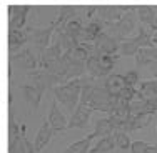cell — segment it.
<instances>
[{
    "label": "cell",
    "mask_w": 157,
    "mask_h": 153,
    "mask_svg": "<svg viewBox=\"0 0 157 153\" xmlns=\"http://www.w3.org/2000/svg\"><path fill=\"white\" fill-rule=\"evenodd\" d=\"M82 85H84V78H74L65 83H59L52 88L54 97L67 111L74 113L75 108L80 103V93H82Z\"/></svg>",
    "instance_id": "1"
},
{
    "label": "cell",
    "mask_w": 157,
    "mask_h": 153,
    "mask_svg": "<svg viewBox=\"0 0 157 153\" xmlns=\"http://www.w3.org/2000/svg\"><path fill=\"white\" fill-rule=\"evenodd\" d=\"M137 22H139V17H137L136 9H134V10H130V12H127L119 22H115V24H112V25H107L105 32L114 37L115 40L122 42V40L130 38L132 33L139 28L137 27Z\"/></svg>",
    "instance_id": "2"
},
{
    "label": "cell",
    "mask_w": 157,
    "mask_h": 153,
    "mask_svg": "<svg viewBox=\"0 0 157 153\" xmlns=\"http://www.w3.org/2000/svg\"><path fill=\"white\" fill-rule=\"evenodd\" d=\"M119 102V97L117 95H112V93L107 90L105 87H100V85H94L92 88V93L89 97V102L87 105H90L94 108V111H105V113H110L115 107H117Z\"/></svg>",
    "instance_id": "3"
},
{
    "label": "cell",
    "mask_w": 157,
    "mask_h": 153,
    "mask_svg": "<svg viewBox=\"0 0 157 153\" xmlns=\"http://www.w3.org/2000/svg\"><path fill=\"white\" fill-rule=\"evenodd\" d=\"M136 7H112V5H104V7H95L97 18L102 20L105 25H112L115 22H119L122 17L125 15V12H130Z\"/></svg>",
    "instance_id": "4"
},
{
    "label": "cell",
    "mask_w": 157,
    "mask_h": 153,
    "mask_svg": "<svg viewBox=\"0 0 157 153\" xmlns=\"http://www.w3.org/2000/svg\"><path fill=\"white\" fill-rule=\"evenodd\" d=\"M94 113V108L87 103H78V107L75 108V111L72 113L69 120V128H87L90 117Z\"/></svg>",
    "instance_id": "5"
},
{
    "label": "cell",
    "mask_w": 157,
    "mask_h": 153,
    "mask_svg": "<svg viewBox=\"0 0 157 153\" xmlns=\"http://www.w3.org/2000/svg\"><path fill=\"white\" fill-rule=\"evenodd\" d=\"M119 40H115L112 35H109L105 30L100 33L99 37L95 38V42L92 43L94 45V53H110V55H115L119 53Z\"/></svg>",
    "instance_id": "6"
},
{
    "label": "cell",
    "mask_w": 157,
    "mask_h": 153,
    "mask_svg": "<svg viewBox=\"0 0 157 153\" xmlns=\"http://www.w3.org/2000/svg\"><path fill=\"white\" fill-rule=\"evenodd\" d=\"M29 5H10L9 7V30H22L27 22Z\"/></svg>",
    "instance_id": "7"
},
{
    "label": "cell",
    "mask_w": 157,
    "mask_h": 153,
    "mask_svg": "<svg viewBox=\"0 0 157 153\" xmlns=\"http://www.w3.org/2000/svg\"><path fill=\"white\" fill-rule=\"evenodd\" d=\"M47 120H48V123H50V126L54 128V132H65V130L69 128V120L65 118L63 111L60 110V108H59L57 100L52 103Z\"/></svg>",
    "instance_id": "8"
},
{
    "label": "cell",
    "mask_w": 157,
    "mask_h": 153,
    "mask_svg": "<svg viewBox=\"0 0 157 153\" xmlns=\"http://www.w3.org/2000/svg\"><path fill=\"white\" fill-rule=\"evenodd\" d=\"M52 33H55L54 24H50L47 28H30V37L35 45H39L40 48H47L52 45Z\"/></svg>",
    "instance_id": "9"
},
{
    "label": "cell",
    "mask_w": 157,
    "mask_h": 153,
    "mask_svg": "<svg viewBox=\"0 0 157 153\" xmlns=\"http://www.w3.org/2000/svg\"><path fill=\"white\" fill-rule=\"evenodd\" d=\"M54 133H55V132H54V128L50 126L48 120H45V118H44L42 125H40L39 132H37V135H35V140H33V147H35L37 153L42 151L44 148L47 147L48 141H50V138H52V135H54Z\"/></svg>",
    "instance_id": "10"
},
{
    "label": "cell",
    "mask_w": 157,
    "mask_h": 153,
    "mask_svg": "<svg viewBox=\"0 0 157 153\" xmlns=\"http://www.w3.org/2000/svg\"><path fill=\"white\" fill-rule=\"evenodd\" d=\"M22 92H24V98H25V102L29 103L30 110L35 111L37 108H39L40 100H42L44 90H42V88H39L37 85L30 83V85H22Z\"/></svg>",
    "instance_id": "11"
},
{
    "label": "cell",
    "mask_w": 157,
    "mask_h": 153,
    "mask_svg": "<svg viewBox=\"0 0 157 153\" xmlns=\"http://www.w3.org/2000/svg\"><path fill=\"white\" fill-rule=\"evenodd\" d=\"M9 153H37V150L32 141H29L25 133H22L18 138L9 140Z\"/></svg>",
    "instance_id": "12"
},
{
    "label": "cell",
    "mask_w": 157,
    "mask_h": 153,
    "mask_svg": "<svg viewBox=\"0 0 157 153\" xmlns=\"http://www.w3.org/2000/svg\"><path fill=\"white\" fill-rule=\"evenodd\" d=\"M10 58H17L18 67H20V68H24V70H27V72L39 68V60H37V58L33 57L32 52L29 50V48H25V50H24V52H20L18 55L12 53V55H10Z\"/></svg>",
    "instance_id": "13"
},
{
    "label": "cell",
    "mask_w": 157,
    "mask_h": 153,
    "mask_svg": "<svg viewBox=\"0 0 157 153\" xmlns=\"http://www.w3.org/2000/svg\"><path fill=\"white\" fill-rule=\"evenodd\" d=\"M94 138H97L95 133H90V135H87L85 138H80V140L70 143L69 147L63 150V153H90V148L94 147V145H92Z\"/></svg>",
    "instance_id": "14"
},
{
    "label": "cell",
    "mask_w": 157,
    "mask_h": 153,
    "mask_svg": "<svg viewBox=\"0 0 157 153\" xmlns=\"http://www.w3.org/2000/svg\"><path fill=\"white\" fill-rule=\"evenodd\" d=\"M104 87H105L112 95H119V93L127 87L125 77L119 75V73H110V75L105 77V83H104Z\"/></svg>",
    "instance_id": "15"
},
{
    "label": "cell",
    "mask_w": 157,
    "mask_h": 153,
    "mask_svg": "<svg viewBox=\"0 0 157 153\" xmlns=\"http://www.w3.org/2000/svg\"><path fill=\"white\" fill-rule=\"evenodd\" d=\"M29 38H30V28L9 30V47H10V50L13 52V48H20Z\"/></svg>",
    "instance_id": "16"
},
{
    "label": "cell",
    "mask_w": 157,
    "mask_h": 153,
    "mask_svg": "<svg viewBox=\"0 0 157 153\" xmlns=\"http://www.w3.org/2000/svg\"><path fill=\"white\" fill-rule=\"evenodd\" d=\"M136 13H137V17H139L140 25H149V27L154 24V20L157 17V12L152 9V7H149V5L136 7Z\"/></svg>",
    "instance_id": "17"
},
{
    "label": "cell",
    "mask_w": 157,
    "mask_h": 153,
    "mask_svg": "<svg viewBox=\"0 0 157 153\" xmlns=\"http://www.w3.org/2000/svg\"><path fill=\"white\" fill-rule=\"evenodd\" d=\"M85 70H87V73H89V77H90V78L107 77L105 73H104L102 67H100V63H99V57H97L95 53H92L90 57L87 58V62H85Z\"/></svg>",
    "instance_id": "18"
},
{
    "label": "cell",
    "mask_w": 157,
    "mask_h": 153,
    "mask_svg": "<svg viewBox=\"0 0 157 153\" xmlns=\"http://www.w3.org/2000/svg\"><path fill=\"white\" fill-rule=\"evenodd\" d=\"M154 113H139V115H134V117L129 118V133L130 132H136V130H140L144 126H147L151 123Z\"/></svg>",
    "instance_id": "19"
},
{
    "label": "cell",
    "mask_w": 157,
    "mask_h": 153,
    "mask_svg": "<svg viewBox=\"0 0 157 153\" xmlns=\"http://www.w3.org/2000/svg\"><path fill=\"white\" fill-rule=\"evenodd\" d=\"M114 132H115V128H114V125H112V122H110V118H109V117H105V118H99V120L95 122V130H94V133H95V137H97V138L110 137Z\"/></svg>",
    "instance_id": "20"
},
{
    "label": "cell",
    "mask_w": 157,
    "mask_h": 153,
    "mask_svg": "<svg viewBox=\"0 0 157 153\" xmlns=\"http://www.w3.org/2000/svg\"><path fill=\"white\" fill-rule=\"evenodd\" d=\"M115 148V141L114 138L110 137H102L99 138V141L94 145V147L90 148V153H109Z\"/></svg>",
    "instance_id": "21"
},
{
    "label": "cell",
    "mask_w": 157,
    "mask_h": 153,
    "mask_svg": "<svg viewBox=\"0 0 157 153\" xmlns=\"http://www.w3.org/2000/svg\"><path fill=\"white\" fill-rule=\"evenodd\" d=\"M140 50V47L134 42L132 38L122 40L119 43V55H125V57H136V53Z\"/></svg>",
    "instance_id": "22"
},
{
    "label": "cell",
    "mask_w": 157,
    "mask_h": 153,
    "mask_svg": "<svg viewBox=\"0 0 157 153\" xmlns=\"http://www.w3.org/2000/svg\"><path fill=\"white\" fill-rule=\"evenodd\" d=\"M139 92L144 98H155L157 97V80H144L139 83Z\"/></svg>",
    "instance_id": "23"
},
{
    "label": "cell",
    "mask_w": 157,
    "mask_h": 153,
    "mask_svg": "<svg viewBox=\"0 0 157 153\" xmlns=\"http://www.w3.org/2000/svg\"><path fill=\"white\" fill-rule=\"evenodd\" d=\"M95 55H97V53H95ZM97 57H99V63H100V67H102L104 73H105V75H110V73H112V68H114V65H115V60H117V55L99 53Z\"/></svg>",
    "instance_id": "24"
},
{
    "label": "cell",
    "mask_w": 157,
    "mask_h": 153,
    "mask_svg": "<svg viewBox=\"0 0 157 153\" xmlns=\"http://www.w3.org/2000/svg\"><path fill=\"white\" fill-rule=\"evenodd\" d=\"M112 138H114L115 141V147L121 148V150H130V145H132V141H130L129 138V133L125 132H114L112 133Z\"/></svg>",
    "instance_id": "25"
},
{
    "label": "cell",
    "mask_w": 157,
    "mask_h": 153,
    "mask_svg": "<svg viewBox=\"0 0 157 153\" xmlns=\"http://www.w3.org/2000/svg\"><path fill=\"white\" fill-rule=\"evenodd\" d=\"M62 30H65L67 33H70L72 37H75V38H77V37L80 35V32L84 30V27H82V22L78 20V18H72V20L67 22V25L62 28Z\"/></svg>",
    "instance_id": "26"
},
{
    "label": "cell",
    "mask_w": 157,
    "mask_h": 153,
    "mask_svg": "<svg viewBox=\"0 0 157 153\" xmlns=\"http://www.w3.org/2000/svg\"><path fill=\"white\" fill-rule=\"evenodd\" d=\"M152 60H151V57H149V53L145 52V48H140L139 52L136 53V65L139 67V68H142V67H145V65H149Z\"/></svg>",
    "instance_id": "27"
},
{
    "label": "cell",
    "mask_w": 157,
    "mask_h": 153,
    "mask_svg": "<svg viewBox=\"0 0 157 153\" xmlns=\"http://www.w3.org/2000/svg\"><path fill=\"white\" fill-rule=\"evenodd\" d=\"M124 77H125L127 87H136V88H137V85L140 83V82H139V73H137L136 70H130V72H127Z\"/></svg>",
    "instance_id": "28"
},
{
    "label": "cell",
    "mask_w": 157,
    "mask_h": 153,
    "mask_svg": "<svg viewBox=\"0 0 157 153\" xmlns=\"http://www.w3.org/2000/svg\"><path fill=\"white\" fill-rule=\"evenodd\" d=\"M137 95V88L136 87H125L124 90L119 93V97H121L122 100H125V102H132L134 98H136Z\"/></svg>",
    "instance_id": "29"
},
{
    "label": "cell",
    "mask_w": 157,
    "mask_h": 153,
    "mask_svg": "<svg viewBox=\"0 0 157 153\" xmlns=\"http://www.w3.org/2000/svg\"><path fill=\"white\" fill-rule=\"evenodd\" d=\"M149 143L144 140H136L132 141V145H130V153H144L145 150H147Z\"/></svg>",
    "instance_id": "30"
},
{
    "label": "cell",
    "mask_w": 157,
    "mask_h": 153,
    "mask_svg": "<svg viewBox=\"0 0 157 153\" xmlns=\"http://www.w3.org/2000/svg\"><path fill=\"white\" fill-rule=\"evenodd\" d=\"M145 52L149 53V57H151V60H155L157 62V47H144Z\"/></svg>",
    "instance_id": "31"
},
{
    "label": "cell",
    "mask_w": 157,
    "mask_h": 153,
    "mask_svg": "<svg viewBox=\"0 0 157 153\" xmlns=\"http://www.w3.org/2000/svg\"><path fill=\"white\" fill-rule=\"evenodd\" d=\"M144 153H157V145H149Z\"/></svg>",
    "instance_id": "32"
},
{
    "label": "cell",
    "mask_w": 157,
    "mask_h": 153,
    "mask_svg": "<svg viewBox=\"0 0 157 153\" xmlns=\"http://www.w3.org/2000/svg\"><path fill=\"white\" fill-rule=\"evenodd\" d=\"M152 43H154V45H157V30L152 33Z\"/></svg>",
    "instance_id": "33"
},
{
    "label": "cell",
    "mask_w": 157,
    "mask_h": 153,
    "mask_svg": "<svg viewBox=\"0 0 157 153\" xmlns=\"http://www.w3.org/2000/svg\"><path fill=\"white\" fill-rule=\"evenodd\" d=\"M151 28H152V30H154V32L157 30V17H155V20H154V24H152V25H151Z\"/></svg>",
    "instance_id": "34"
},
{
    "label": "cell",
    "mask_w": 157,
    "mask_h": 153,
    "mask_svg": "<svg viewBox=\"0 0 157 153\" xmlns=\"http://www.w3.org/2000/svg\"><path fill=\"white\" fill-rule=\"evenodd\" d=\"M154 75H155V78H157V68L154 70Z\"/></svg>",
    "instance_id": "35"
},
{
    "label": "cell",
    "mask_w": 157,
    "mask_h": 153,
    "mask_svg": "<svg viewBox=\"0 0 157 153\" xmlns=\"http://www.w3.org/2000/svg\"><path fill=\"white\" fill-rule=\"evenodd\" d=\"M155 102H157V97H155Z\"/></svg>",
    "instance_id": "36"
}]
</instances>
